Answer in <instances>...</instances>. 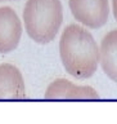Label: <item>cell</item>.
I'll use <instances>...</instances> for the list:
<instances>
[{"label":"cell","mask_w":117,"mask_h":124,"mask_svg":"<svg viewBox=\"0 0 117 124\" xmlns=\"http://www.w3.org/2000/svg\"><path fill=\"white\" fill-rule=\"evenodd\" d=\"M59 56L64 70L72 78H91L99 66V46L86 27L72 23L64 27L59 39Z\"/></svg>","instance_id":"cell-1"},{"label":"cell","mask_w":117,"mask_h":124,"mask_svg":"<svg viewBox=\"0 0 117 124\" xmlns=\"http://www.w3.org/2000/svg\"><path fill=\"white\" fill-rule=\"evenodd\" d=\"M26 34L37 44H49L63 23L61 0H27L22 12Z\"/></svg>","instance_id":"cell-2"},{"label":"cell","mask_w":117,"mask_h":124,"mask_svg":"<svg viewBox=\"0 0 117 124\" xmlns=\"http://www.w3.org/2000/svg\"><path fill=\"white\" fill-rule=\"evenodd\" d=\"M69 10L81 26L100 29L110 18V0H68Z\"/></svg>","instance_id":"cell-3"},{"label":"cell","mask_w":117,"mask_h":124,"mask_svg":"<svg viewBox=\"0 0 117 124\" xmlns=\"http://www.w3.org/2000/svg\"><path fill=\"white\" fill-rule=\"evenodd\" d=\"M23 32V23L13 8L0 7V53L17 49Z\"/></svg>","instance_id":"cell-4"},{"label":"cell","mask_w":117,"mask_h":124,"mask_svg":"<svg viewBox=\"0 0 117 124\" xmlns=\"http://www.w3.org/2000/svg\"><path fill=\"white\" fill-rule=\"evenodd\" d=\"M44 97L46 100H96L99 94L89 85H77L59 78L49 84Z\"/></svg>","instance_id":"cell-5"},{"label":"cell","mask_w":117,"mask_h":124,"mask_svg":"<svg viewBox=\"0 0 117 124\" xmlns=\"http://www.w3.org/2000/svg\"><path fill=\"white\" fill-rule=\"evenodd\" d=\"M26 84L22 72L12 63L0 65V100H23Z\"/></svg>","instance_id":"cell-6"},{"label":"cell","mask_w":117,"mask_h":124,"mask_svg":"<svg viewBox=\"0 0 117 124\" xmlns=\"http://www.w3.org/2000/svg\"><path fill=\"white\" fill-rule=\"evenodd\" d=\"M99 65L106 76L117 83V29L106 34L100 41Z\"/></svg>","instance_id":"cell-7"},{"label":"cell","mask_w":117,"mask_h":124,"mask_svg":"<svg viewBox=\"0 0 117 124\" xmlns=\"http://www.w3.org/2000/svg\"><path fill=\"white\" fill-rule=\"evenodd\" d=\"M112 13H113V17L117 21V0H112Z\"/></svg>","instance_id":"cell-8"},{"label":"cell","mask_w":117,"mask_h":124,"mask_svg":"<svg viewBox=\"0 0 117 124\" xmlns=\"http://www.w3.org/2000/svg\"><path fill=\"white\" fill-rule=\"evenodd\" d=\"M1 1H14V0H0V3Z\"/></svg>","instance_id":"cell-9"}]
</instances>
